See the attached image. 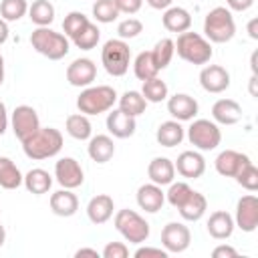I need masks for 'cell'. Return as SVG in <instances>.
Instances as JSON below:
<instances>
[{
    "mask_svg": "<svg viewBox=\"0 0 258 258\" xmlns=\"http://www.w3.org/2000/svg\"><path fill=\"white\" fill-rule=\"evenodd\" d=\"M20 143L28 159L42 161L54 157L62 149V133L54 127H38L30 137H26Z\"/></svg>",
    "mask_w": 258,
    "mask_h": 258,
    "instance_id": "obj_1",
    "label": "cell"
},
{
    "mask_svg": "<svg viewBox=\"0 0 258 258\" xmlns=\"http://www.w3.org/2000/svg\"><path fill=\"white\" fill-rule=\"evenodd\" d=\"M173 44H175L177 56L189 64H208L210 58L214 56L212 42L200 32L185 30L177 34V40H173Z\"/></svg>",
    "mask_w": 258,
    "mask_h": 258,
    "instance_id": "obj_2",
    "label": "cell"
},
{
    "mask_svg": "<svg viewBox=\"0 0 258 258\" xmlns=\"http://www.w3.org/2000/svg\"><path fill=\"white\" fill-rule=\"evenodd\" d=\"M30 44L32 48L46 56L48 60H60L69 54V38L62 32L52 30L50 26H36L30 34Z\"/></svg>",
    "mask_w": 258,
    "mask_h": 258,
    "instance_id": "obj_3",
    "label": "cell"
},
{
    "mask_svg": "<svg viewBox=\"0 0 258 258\" xmlns=\"http://www.w3.org/2000/svg\"><path fill=\"white\" fill-rule=\"evenodd\" d=\"M117 103V91L109 85H97V87H85L81 95L77 97V109L83 115H101L113 109Z\"/></svg>",
    "mask_w": 258,
    "mask_h": 258,
    "instance_id": "obj_4",
    "label": "cell"
},
{
    "mask_svg": "<svg viewBox=\"0 0 258 258\" xmlns=\"http://www.w3.org/2000/svg\"><path fill=\"white\" fill-rule=\"evenodd\" d=\"M204 34L210 42H216V44L230 42L236 34V22H234L232 10H228L226 6L212 8L204 18Z\"/></svg>",
    "mask_w": 258,
    "mask_h": 258,
    "instance_id": "obj_5",
    "label": "cell"
},
{
    "mask_svg": "<svg viewBox=\"0 0 258 258\" xmlns=\"http://www.w3.org/2000/svg\"><path fill=\"white\" fill-rule=\"evenodd\" d=\"M113 224H115V230L131 244H143L149 238V232H151L147 220L141 214H137L135 210H129V208L119 210L113 218Z\"/></svg>",
    "mask_w": 258,
    "mask_h": 258,
    "instance_id": "obj_6",
    "label": "cell"
},
{
    "mask_svg": "<svg viewBox=\"0 0 258 258\" xmlns=\"http://www.w3.org/2000/svg\"><path fill=\"white\" fill-rule=\"evenodd\" d=\"M101 62L111 77H123L131 62L129 44L121 38H109L101 48Z\"/></svg>",
    "mask_w": 258,
    "mask_h": 258,
    "instance_id": "obj_7",
    "label": "cell"
},
{
    "mask_svg": "<svg viewBox=\"0 0 258 258\" xmlns=\"http://www.w3.org/2000/svg\"><path fill=\"white\" fill-rule=\"evenodd\" d=\"M187 139L189 143L200 151H212L222 141L220 125L210 119H196L187 127Z\"/></svg>",
    "mask_w": 258,
    "mask_h": 258,
    "instance_id": "obj_8",
    "label": "cell"
},
{
    "mask_svg": "<svg viewBox=\"0 0 258 258\" xmlns=\"http://www.w3.org/2000/svg\"><path fill=\"white\" fill-rule=\"evenodd\" d=\"M191 232L181 222H169L161 230V246L167 250V254H179L189 248Z\"/></svg>",
    "mask_w": 258,
    "mask_h": 258,
    "instance_id": "obj_9",
    "label": "cell"
},
{
    "mask_svg": "<svg viewBox=\"0 0 258 258\" xmlns=\"http://www.w3.org/2000/svg\"><path fill=\"white\" fill-rule=\"evenodd\" d=\"M10 125H12L14 135L20 141H24L26 137H30L40 127V119H38V113L34 111V107H30V105H18L12 111Z\"/></svg>",
    "mask_w": 258,
    "mask_h": 258,
    "instance_id": "obj_10",
    "label": "cell"
},
{
    "mask_svg": "<svg viewBox=\"0 0 258 258\" xmlns=\"http://www.w3.org/2000/svg\"><path fill=\"white\" fill-rule=\"evenodd\" d=\"M234 224L242 232H254L258 228V198L254 194H246L238 200Z\"/></svg>",
    "mask_w": 258,
    "mask_h": 258,
    "instance_id": "obj_11",
    "label": "cell"
},
{
    "mask_svg": "<svg viewBox=\"0 0 258 258\" xmlns=\"http://www.w3.org/2000/svg\"><path fill=\"white\" fill-rule=\"evenodd\" d=\"M54 177L56 181L67 187V189H75L79 185H83L85 181V171L81 167V163L75 157H60L54 163Z\"/></svg>",
    "mask_w": 258,
    "mask_h": 258,
    "instance_id": "obj_12",
    "label": "cell"
},
{
    "mask_svg": "<svg viewBox=\"0 0 258 258\" xmlns=\"http://www.w3.org/2000/svg\"><path fill=\"white\" fill-rule=\"evenodd\" d=\"M97 77V64L91 58H75L69 67H67V81L73 87H89L93 85Z\"/></svg>",
    "mask_w": 258,
    "mask_h": 258,
    "instance_id": "obj_13",
    "label": "cell"
},
{
    "mask_svg": "<svg viewBox=\"0 0 258 258\" xmlns=\"http://www.w3.org/2000/svg\"><path fill=\"white\" fill-rule=\"evenodd\" d=\"M200 85L206 93H224L230 87V73L220 64H206L200 73Z\"/></svg>",
    "mask_w": 258,
    "mask_h": 258,
    "instance_id": "obj_14",
    "label": "cell"
},
{
    "mask_svg": "<svg viewBox=\"0 0 258 258\" xmlns=\"http://www.w3.org/2000/svg\"><path fill=\"white\" fill-rule=\"evenodd\" d=\"M175 171L185 179H198L206 171V159L200 151H181L173 161Z\"/></svg>",
    "mask_w": 258,
    "mask_h": 258,
    "instance_id": "obj_15",
    "label": "cell"
},
{
    "mask_svg": "<svg viewBox=\"0 0 258 258\" xmlns=\"http://www.w3.org/2000/svg\"><path fill=\"white\" fill-rule=\"evenodd\" d=\"M198 101L187 95V93H175L173 97L167 99V113L175 121H191L198 115Z\"/></svg>",
    "mask_w": 258,
    "mask_h": 258,
    "instance_id": "obj_16",
    "label": "cell"
},
{
    "mask_svg": "<svg viewBox=\"0 0 258 258\" xmlns=\"http://www.w3.org/2000/svg\"><path fill=\"white\" fill-rule=\"evenodd\" d=\"M250 161V157L246 153L234 151V149H224L222 153H218L214 167L222 177H236V173Z\"/></svg>",
    "mask_w": 258,
    "mask_h": 258,
    "instance_id": "obj_17",
    "label": "cell"
},
{
    "mask_svg": "<svg viewBox=\"0 0 258 258\" xmlns=\"http://www.w3.org/2000/svg\"><path fill=\"white\" fill-rule=\"evenodd\" d=\"M135 198H137V206H139L143 212H147V214L159 212V210L163 208V204H165V191L161 189V185H157V183H153V181L139 185Z\"/></svg>",
    "mask_w": 258,
    "mask_h": 258,
    "instance_id": "obj_18",
    "label": "cell"
},
{
    "mask_svg": "<svg viewBox=\"0 0 258 258\" xmlns=\"http://www.w3.org/2000/svg\"><path fill=\"white\" fill-rule=\"evenodd\" d=\"M107 129L113 137L117 139H127L135 133L137 129V123H135V117L123 113L121 109H111L109 115H107Z\"/></svg>",
    "mask_w": 258,
    "mask_h": 258,
    "instance_id": "obj_19",
    "label": "cell"
},
{
    "mask_svg": "<svg viewBox=\"0 0 258 258\" xmlns=\"http://www.w3.org/2000/svg\"><path fill=\"white\" fill-rule=\"evenodd\" d=\"M212 119L218 125H236L242 119V107L234 99H218L212 105Z\"/></svg>",
    "mask_w": 258,
    "mask_h": 258,
    "instance_id": "obj_20",
    "label": "cell"
},
{
    "mask_svg": "<svg viewBox=\"0 0 258 258\" xmlns=\"http://www.w3.org/2000/svg\"><path fill=\"white\" fill-rule=\"evenodd\" d=\"M113 210H115L113 198L107 196V194H99V196L89 200V204H87V218L95 226H101V224H105V222H109L113 218Z\"/></svg>",
    "mask_w": 258,
    "mask_h": 258,
    "instance_id": "obj_21",
    "label": "cell"
},
{
    "mask_svg": "<svg viewBox=\"0 0 258 258\" xmlns=\"http://www.w3.org/2000/svg\"><path fill=\"white\" fill-rule=\"evenodd\" d=\"M48 204H50L52 214H56L60 218H71L79 210V198L73 194V189H67V187L50 194Z\"/></svg>",
    "mask_w": 258,
    "mask_h": 258,
    "instance_id": "obj_22",
    "label": "cell"
},
{
    "mask_svg": "<svg viewBox=\"0 0 258 258\" xmlns=\"http://www.w3.org/2000/svg\"><path fill=\"white\" fill-rule=\"evenodd\" d=\"M161 22H163V28L169 30V32H175V34H181L185 30L191 28V14L181 8V6H169L163 10V16H161Z\"/></svg>",
    "mask_w": 258,
    "mask_h": 258,
    "instance_id": "obj_23",
    "label": "cell"
},
{
    "mask_svg": "<svg viewBox=\"0 0 258 258\" xmlns=\"http://www.w3.org/2000/svg\"><path fill=\"white\" fill-rule=\"evenodd\" d=\"M208 234L214 238V240H228L236 228L234 224V216L224 212V210H218L214 214H210L208 218Z\"/></svg>",
    "mask_w": 258,
    "mask_h": 258,
    "instance_id": "obj_24",
    "label": "cell"
},
{
    "mask_svg": "<svg viewBox=\"0 0 258 258\" xmlns=\"http://www.w3.org/2000/svg\"><path fill=\"white\" fill-rule=\"evenodd\" d=\"M147 175L157 185H169L175 177V165L167 157H153L147 165Z\"/></svg>",
    "mask_w": 258,
    "mask_h": 258,
    "instance_id": "obj_25",
    "label": "cell"
},
{
    "mask_svg": "<svg viewBox=\"0 0 258 258\" xmlns=\"http://www.w3.org/2000/svg\"><path fill=\"white\" fill-rule=\"evenodd\" d=\"M87 153L93 161L107 163L115 155V143L109 135H91L89 145H87Z\"/></svg>",
    "mask_w": 258,
    "mask_h": 258,
    "instance_id": "obj_26",
    "label": "cell"
},
{
    "mask_svg": "<svg viewBox=\"0 0 258 258\" xmlns=\"http://www.w3.org/2000/svg\"><path fill=\"white\" fill-rule=\"evenodd\" d=\"M206 210H208V200H206L204 194H200L196 189H191V194L187 196V200L177 208L179 216L185 222H198V220H202L204 214H206Z\"/></svg>",
    "mask_w": 258,
    "mask_h": 258,
    "instance_id": "obj_27",
    "label": "cell"
},
{
    "mask_svg": "<svg viewBox=\"0 0 258 258\" xmlns=\"http://www.w3.org/2000/svg\"><path fill=\"white\" fill-rule=\"evenodd\" d=\"M183 137H185V129L181 127V121H175V119L163 121L155 131V139L163 147H175L183 141Z\"/></svg>",
    "mask_w": 258,
    "mask_h": 258,
    "instance_id": "obj_28",
    "label": "cell"
},
{
    "mask_svg": "<svg viewBox=\"0 0 258 258\" xmlns=\"http://www.w3.org/2000/svg\"><path fill=\"white\" fill-rule=\"evenodd\" d=\"M22 183H24V187H26L30 194L42 196V194H46V191L52 187V175H50L46 169H42V167H34V169H30V171L24 175Z\"/></svg>",
    "mask_w": 258,
    "mask_h": 258,
    "instance_id": "obj_29",
    "label": "cell"
},
{
    "mask_svg": "<svg viewBox=\"0 0 258 258\" xmlns=\"http://www.w3.org/2000/svg\"><path fill=\"white\" fill-rule=\"evenodd\" d=\"M64 129L77 141H87L93 135V125L89 121V115H83V113L69 115L67 121H64Z\"/></svg>",
    "mask_w": 258,
    "mask_h": 258,
    "instance_id": "obj_30",
    "label": "cell"
},
{
    "mask_svg": "<svg viewBox=\"0 0 258 258\" xmlns=\"http://www.w3.org/2000/svg\"><path fill=\"white\" fill-rule=\"evenodd\" d=\"M24 175L20 173L18 165L10 157H0V187L4 189H16L22 185Z\"/></svg>",
    "mask_w": 258,
    "mask_h": 258,
    "instance_id": "obj_31",
    "label": "cell"
},
{
    "mask_svg": "<svg viewBox=\"0 0 258 258\" xmlns=\"http://www.w3.org/2000/svg\"><path fill=\"white\" fill-rule=\"evenodd\" d=\"M119 109L131 117H139L147 109V101L141 95V91H125L119 97Z\"/></svg>",
    "mask_w": 258,
    "mask_h": 258,
    "instance_id": "obj_32",
    "label": "cell"
},
{
    "mask_svg": "<svg viewBox=\"0 0 258 258\" xmlns=\"http://www.w3.org/2000/svg\"><path fill=\"white\" fill-rule=\"evenodd\" d=\"M28 18L36 26H50L54 20V6L48 0H34L28 6Z\"/></svg>",
    "mask_w": 258,
    "mask_h": 258,
    "instance_id": "obj_33",
    "label": "cell"
},
{
    "mask_svg": "<svg viewBox=\"0 0 258 258\" xmlns=\"http://www.w3.org/2000/svg\"><path fill=\"white\" fill-rule=\"evenodd\" d=\"M133 73H135V77H137L139 81H147V79L157 77L159 69H157L155 60H153L151 50L139 52V54L135 56V60H133Z\"/></svg>",
    "mask_w": 258,
    "mask_h": 258,
    "instance_id": "obj_34",
    "label": "cell"
},
{
    "mask_svg": "<svg viewBox=\"0 0 258 258\" xmlns=\"http://www.w3.org/2000/svg\"><path fill=\"white\" fill-rule=\"evenodd\" d=\"M167 85L165 81H161L159 77H153V79H147L143 81V87H141V95L145 97L147 103H161L167 99Z\"/></svg>",
    "mask_w": 258,
    "mask_h": 258,
    "instance_id": "obj_35",
    "label": "cell"
},
{
    "mask_svg": "<svg viewBox=\"0 0 258 258\" xmlns=\"http://www.w3.org/2000/svg\"><path fill=\"white\" fill-rule=\"evenodd\" d=\"M151 54H153V60H155L157 69L163 71L165 67H169V62H171V58H173V54H175V44H173V40H171V38H161V40H157L155 46H153V50H151Z\"/></svg>",
    "mask_w": 258,
    "mask_h": 258,
    "instance_id": "obj_36",
    "label": "cell"
},
{
    "mask_svg": "<svg viewBox=\"0 0 258 258\" xmlns=\"http://www.w3.org/2000/svg\"><path fill=\"white\" fill-rule=\"evenodd\" d=\"M99 40H101V30H99V26L93 24L91 20H89V24L73 38L75 46L81 48V50H91V48H95V46L99 44Z\"/></svg>",
    "mask_w": 258,
    "mask_h": 258,
    "instance_id": "obj_37",
    "label": "cell"
},
{
    "mask_svg": "<svg viewBox=\"0 0 258 258\" xmlns=\"http://www.w3.org/2000/svg\"><path fill=\"white\" fill-rule=\"evenodd\" d=\"M119 14L121 12H119L115 0H95V4H93V16L101 24L115 22L119 18Z\"/></svg>",
    "mask_w": 258,
    "mask_h": 258,
    "instance_id": "obj_38",
    "label": "cell"
},
{
    "mask_svg": "<svg viewBox=\"0 0 258 258\" xmlns=\"http://www.w3.org/2000/svg\"><path fill=\"white\" fill-rule=\"evenodd\" d=\"M28 12L26 0H2L0 2V18L6 22H16Z\"/></svg>",
    "mask_w": 258,
    "mask_h": 258,
    "instance_id": "obj_39",
    "label": "cell"
},
{
    "mask_svg": "<svg viewBox=\"0 0 258 258\" xmlns=\"http://www.w3.org/2000/svg\"><path fill=\"white\" fill-rule=\"evenodd\" d=\"M89 24V18L83 14V12H79V10H73V12H69L67 16H64V20H62V30H64V36L67 38H75L85 26Z\"/></svg>",
    "mask_w": 258,
    "mask_h": 258,
    "instance_id": "obj_40",
    "label": "cell"
},
{
    "mask_svg": "<svg viewBox=\"0 0 258 258\" xmlns=\"http://www.w3.org/2000/svg\"><path fill=\"white\" fill-rule=\"evenodd\" d=\"M236 183H240L244 189H248V191H256L258 189V169H256V165L252 163V161H248L238 173H236Z\"/></svg>",
    "mask_w": 258,
    "mask_h": 258,
    "instance_id": "obj_41",
    "label": "cell"
},
{
    "mask_svg": "<svg viewBox=\"0 0 258 258\" xmlns=\"http://www.w3.org/2000/svg\"><path fill=\"white\" fill-rule=\"evenodd\" d=\"M189 194H191V187H189L185 181H171V183H169V189L165 191V200L177 210V208L187 200Z\"/></svg>",
    "mask_w": 258,
    "mask_h": 258,
    "instance_id": "obj_42",
    "label": "cell"
},
{
    "mask_svg": "<svg viewBox=\"0 0 258 258\" xmlns=\"http://www.w3.org/2000/svg\"><path fill=\"white\" fill-rule=\"evenodd\" d=\"M141 32H143V22L137 20V18H133V16H129V18H125V20H121V22L117 24V34H119L121 40L135 38V36H139Z\"/></svg>",
    "mask_w": 258,
    "mask_h": 258,
    "instance_id": "obj_43",
    "label": "cell"
},
{
    "mask_svg": "<svg viewBox=\"0 0 258 258\" xmlns=\"http://www.w3.org/2000/svg\"><path fill=\"white\" fill-rule=\"evenodd\" d=\"M103 258H127L129 256V248L123 244V242H109L103 252H101Z\"/></svg>",
    "mask_w": 258,
    "mask_h": 258,
    "instance_id": "obj_44",
    "label": "cell"
},
{
    "mask_svg": "<svg viewBox=\"0 0 258 258\" xmlns=\"http://www.w3.org/2000/svg\"><path fill=\"white\" fill-rule=\"evenodd\" d=\"M135 258H167V250L165 248H151V246H139L135 252H133Z\"/></svg>",
    "mask_w": 258,
    "mask_h": 258,
    "instance_id": "obj_45",
    "label": "cell"
},
{
    "mask_svg": "<svg viewBox=\"0 0 258 258\" xmlns=\"http://www.w3.org/2000/svg\"><path fill=\"white\" fill-rule=\"evenodd\" d=\"M115 4L119 8V12H123V14H135V12L141 10L143 0H115Z\"/></svg>",
    "mask_w": 258,
    "mask_h": 258,
    "instance_id": "obj_46",
    "label": "cell"
},
{
    "mask_svg": "<svg viewBox=\"0 0 258 258\" xmlns=\"http://www.w3.org/2000/svg\"><path fill=\"white\" fill-rule=\"evenodd\" d=\"M212 256L214 258H236L238 256V250L232 248V246H226V244H220L212 250Z\"/></svg>",
    "mask_w": 258,
    "mask_h": 258,
    "instance_id": "obj_47",
    "label": "cell"
},
{
    "mask_svg": "<svg viewBox=\"0 0 258 258\" xmlns=\"http://www.w3.org/2000/svg\"><path fill=\"white\" fill-rule=\"evenodd\" d=\"M228 4V10H234V12H246L248 8H252L254 0H226Z\"/></svg>",
    "mask_w": 258,
    "mask_h": 258,
    "instance_id": "obj_48",
    "label": "cell"
},
{
    "mask_svg": "<svg viewBox=\"0 0 258 258\" xmlns=\"http://www.w3.org/2000/svg\"><path fill=\"white\" fill-rule=\"evenodd\" d=\"M8 123H10V119H8V111H6V105L0 101V137L6 133V129H8Z\"/></svg>",
    "mask_w": 258,
    "mask_h": 258,
    "instance_id": "obj_49",
    "label": "cell"
},
{
    "mask_svg": "<svg viewBox=\"0 0 258 258\" xmlns=\"http://www.w3.org/2000/svg\"><path fill=\"white\" fill-rule=\"evenodd\" d=\"M153 10H165V8H169L171 4H173V0H145Z\"/></svg>",
    "mask_w": 258,
    "mask_h": 258,
    "instance_id": "obj_50",
    "label": "cell"
},
{
    "mask_svg": "<svg viewBox=\"0 0 258 258\" xmlns=\"http://www.w3.org/2000/svg\"><path fill=\"white\" fill-rule=\"evenodd\" d=\"M10 36V30H8V22L4 18H0V44H4Z\"/></svg>",
    "mask_w": 258,
    "mask_h": 258,
    "instance_id": "obj_51",
    "label": "cell"
},
{
    "mask_svg": "<svg viewBox=\"0 0 258 258\" xmlns=\"http://www.w3.org/2000/svg\"><path fill=\"white\" fill-rule=\"evenodd\" d=\"M75 256H77V258H81V256H93V258H99V252H97L95 248H79V250L75 252Z\"/></svg>",
    "mask_w": 258,
    "mask_h": 258,
    "instance_id": "obj_52",
    "label": "cell"
},
{
    "mask_svg": "<svg viewBox=\"0 0 258 258\" xmlns=\"http://www.w3.org/2000/svg\"><path fill=\"white\" fill-rule=\"evenodd\" d=\"M256 26H258V20L252 18V20L248 22V34H250V38H254V40H258V30H256Z\"/></svg>",
    "mask_w": 258,
    "mask_h": 258,
    "instance_id": "obj_53",
    "label": "cell"
},
{
    "mask_svg": "<svg viewBox=\"0 0 258 258\" xmlns=\"http://www.w3.org/2000/svg\"><path fill=\"white\" fill-rule=\"evenodd\" d=\"M250 93H252V97H256V75H252V79H250Z\"/></svg>",
    "mask_w": 258,
    "mask_h": 258,
    "instance_id": "obj_54",
    "label": "cell"
},
{
    "mask_svg": "<svg viewBox=\"0 0 258 258\" xmlns=\"http://www.w3.org/2000/svg\"><path fill=\"white\" fill-rule=\"evenodd\" d=\"M4 242H6V230H4V226L0 224V248L4 246Z\"/></svg>",
    "mask_w": 258,
    "mask_h": 258,
    "instance_id": "obj_55",
    "label": "cell"
},
{
    "mask_svg": "<svg viewBox=\"0 0 258 258\" xmlns=\"http://www.w3.org/2000/svg\"><path fill=\"white\" fill-rule=\"evenodd\" d=\"M4 83V56L0 54V85Z\"/></svg>",
    "mask_w": 258,
    "mask_h": 258,
    "instance_id": "obj_56",
    "label": "cell"
}]
</instances>
